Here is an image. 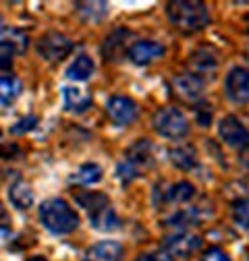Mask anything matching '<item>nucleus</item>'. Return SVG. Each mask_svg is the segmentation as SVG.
<instances>
[{"instance_id":"f257e3e1","label":"nucleus","mask_w":249,"mask_h":261,"mask_svg":"<svg viewBox=\"0 0 249 261\" xmlns=\"http://www.w3.org/2000/svg\"><path fill=\"white\" fill-rule=\"evenodd\" d=\"M156 164V155H154V145L150 139H135L127 149H124L122 162L116 166L118 178L127 185L135 178H141L147 170H152Z\"/></svg>"},{"instance_id":"39448f33","label":"nucleus","mask_w":249,"mask_h":261,"mask_svg":"<svg viewBox=\"0 0 249 261\" xmlns=\"http://www.w3.org/2000/svg\"><path fill=\"white\" fill-rule=\"evenodd\" d=\"M73 48H75V44L71 42V38L60 34V31H48V34H44L36 44L38 54L50 64L65 60L73 52Z\"/></svg>"},{"instance_id":"f03ea898","label":"nucleus","mask_w":249,"mask_h":261,"mask_svg":"<svg viewBox=\"0 0 249 261\" xmlns=\"http://www.w3.org/2000/svg\"><path fill=\"white\" fill-rule=\"evenodd\" d=\"M166 15L172 27H177L183 34H197V31L206 29L212 23L210 9L204 3H187V0L168 3Z\"/></svg>"},{"instance_id":"6e6552de","label":"nucleus","mask_w":249,"mask_h":261,"mask_svg":"<svg viewBox=\"0 0 249 261\" xmlns=\"http://www.w3.org/2000/svg\"><path fill=\"white\" fill-rule=\"evenodd\" d=\"M195 197V187L187 180H179L166 189H162V185H156L154 187V195H152V201L156 207H164V205H181L187 203Z\"/></svg>"},{"instance_id":"cd10ccee","label":"nucleus","mask_w":249,"mask_h":261,"mask_svg":"<svg viewBox=\"0 0 249 261\" xmlns=\"http://www.w3.org/2000/svg\"><path fill=\"white\" fill-rule=\"evenodd\" d=\"M36 124H38V116L27 114L25 118L17 120V122L11 126V133H13V135H25V133H29V130H34Z\"/></svg>"},{"instance_id":"473e14b6","label":"nucleus","mask_w":249,"mask_h":261,"mask_svg":"<svg viewBox=\"0 0 249 261\" xmlns=\"http://www.w3.org/2000/svg\"><path fill=\"white\" fill-rule=\"evenodd\" d=\"M11 230V218L7 214V207L0 203V234H7Z\"/></svg>"},{"instance_id":"f704fd0d","label":"nucleus","mask_w":249,"mask_h":261,"mask_svg":"<svg viewBox=\"0 0 249 261\" xmlns=\"http://www.w3.org/2000/svg\"><path fill=\"white\" fill-rule=\"evenodd\" d=\"M27 261H48L46 257H42V255H34V257H29Z\"/></svg>"},{"instance_id":"0eeeda50","label":"nucleus","mask_w":249,"mask_h":261,"mask_svg":"<svg viewBox=\"0 0 249 261\" xmlns=\"http://www.w3.org/2000/svg\"><path fill=\"white\" fill-rule=\"evenodd\" d=\"M218 137L225 145H229L235 151H247L249 149V128L233 114L220 118L218 122Z\"/></svg>"},{"instance_id":"393cba45","label":"nucleus","mask_w":249,"mask_h":261,"mask_svg":"<svg viewBox=\"0 0 249 261\" xmlns=\"http://www.w3.org/2000/svg\"><path fill=\"white\" fill-rule=\"evenodd\" d=\"M75 11L87 23H100V21H104L108 17L110 7L106 3H77Z\"/></svg>"},{"instance_id":"f3484780","label":"nucleus","mask_w":249,"mask_h":261,"mask_svg":"<svg viewBox=\"0 0 249 261\" xmlns=\"http://www.w3.org/2000/svg\"><path fill=\"white\" fill-rule=\"evenodd\" d=\"M62 102H65V110L67 112L83 114V112H87L91 108L93 97L81 87L67 85V87H62Z\"/></svg>"},{"instance_id":"ddd939ff","label":"nucleus","mask_w":249,"mask_h":261,"mask_svg":"<svg viewBox=\"0 0 249 261\" xmlns=\"http://www.w3.org/2000/svg\"><path fill=\"white\" fill-rule=\"evenodd\" d=\"M133 34L129 29H124V27H118V29H112L110 34L104 38V44H102V56L104 60L108 62H118L124 52H129V38Z\"/></svg>"},{"instance_id":"dca6fc26","label":"nucleus","mask_w":249,"mask_h":261,"mask_svg":"<svg viewBox=\"0 0 249 261\" xmlns=\"http://www.w3.org/2000/svg\"><path fill=\"white\" fill-rule=\"evenodd\" d=\"M122 255H124V249L120 243L100 241L85 251L83 261H122Z\"/></svg>"},{"instance_id":"9b49d317","label":"nucleus","mask_w":249,"mask_h":261,"mask_svg":"<svg viewBox=\"0 0 249 261\" xmlns=\"http://www.w3.org/2000/svg\"><path fill=\"white\" fill-rule=\"evenodd\" d=\"M166 54V46L162 42H156V40H139L135 44L129 46V60L137 67H147V64L160 60Z\"/></svg>"},{"instance_id":"4be33fe9","label":"nucleus","mask_w":249,"mask_h":261,"mask_svg":"<svg viewBox=\"0 0 249 261\" xmlns=\"http://www.w3.org/2000/svg\"><path fill=\"white\" fill-rule=\"evenodd\" d=\"M89 222L100 232H112V230H118V228H120V220H118L116 212L110 205H106V207H102L98 212L89 214Z\"/></svg>"},{"instance_id":"c756f323","label":"nucleus","mask_w":249,"mask_h":261,"mask_svg":"<svg viewBox=\"0 0 249 261\" xmlns=\"http://www.w3.org/2000/svg\"><path fill=\"white\" fill-rule=\"evenodd\" d=\"M195 106H197V108H195V116H197L200 126H208L210 120H212V106H210V104H204V102H200V104H195Z\"/></svg>"},{"instance_id":"b1692460","label":"nucleus","mask_w":249,"mask_h":261,"mask_svg":"<svg viewBox=\"0 0 249 261\" xmlns=\"http://www.w3.org/2000/svg\"><path fill=\"white\" fill-rule=\"evenodd\" d=\"M75 201H77L87 214H93V212H98V210L110 205L108 195L98 193V191H79V193H75Z\"/></svg>"},{"instance_id":"2f4dec72","label":"nucleus","mask_w":249,"mask_h":261,"mask_svg":"<svg viewBox=\"0 0 249 261\" xmlns=\"http://www.w3.org/2000/svg\"><path fill=\"white\" fill-rule=\"evenodd\" d=\"M21 153L19 145L15 143H0V160H13Z\"/></svg>"},{"instance_id":"1a4fd4ad","label":"nucleus","mask_w":249,"mask_h":261,"mask_svg":"<svg viewBox=\"0 0 249 261\" xmlns=\"http://www.w3.org/2000/svg\"><path fill=\"white\" fill-rule=\"evenodd\" d=\"M108 118L118 126H129L139 116V106L129 95H110L106 102Z\"/></svg>"},{"instance_id":"aec40b11","label":"nucleus","mask_w":249,"mask_h":261,"mask_svg":"<svg viewBox=\"0 0 249 261\" xmlns=\"http://www.w3.org/2000/svg\"><path fill=\"white\" fill-rule=\"evenodd\" d=\"M93 71H96V62H93V58L87 56V54H77L75 60L69 64V69H67V79L87 81V79H91Z\"/></svg>"},{"instance_id":"423d86ee","label":"nucleus","mask_w":249,"mask_h":261,"mask_svg":"<svg viewBox=\"0 0 249 261\" xmlns=\"http://www.w3.org/2000/svg\"><path fill=\"white\" fill-rule=\"evenodd\" d=\"M187 69L189 73L197 79H202L204 83L206 81H212L218 73V54L212 46H202V48H195L189 58H187Z\"/></svg>"},{"instance_id":"f8f14e48","label":"nucleus","mask_w":249,"mask_h":261,"mask_svg":"<svg viewBox=\"0 0 249 261\" xmlns=\"http://www.w3.org/2000/svg\"><path fill=\"white\" fill-rule=\"evenodd\" d=\"M202 237L200 234H191V232H175V234H168L164 239V251L170 253L172 257H191L195 251L202 249Z\"/></svg>"},{"instance_id":"7ed1b4c3","label":"nucleus","mask_w":249,"mask_h":261,"mask_svg":"<svg viewBox=\"0 0 249 261\" xmlns=\"http://www.w3.org/2000/svg\"><path fill=\"white\" fill-rule=\"evenodd\" d=\"M40 222L48 232L56 237L71 234L79 228V214L60 197L46 199L40 205Z\"/></svg>"},{"instance_id":"c85d7f7f","label":"nucleus","mask_w":249,"mask_h":261,"mask_svg":"<svg viewBox=\"0 0 249 261\" xmlns=\"http://www.w3.org/2000/svg\"><path fill=\"white\" fill-rule=\"evenodd\" d=\"M137 261H175V257L170 253H166L164 249H154V251L141 253L137 257Z\"/></svg>"},{"instance_id":"412c9836","label":"nucleus","mask_w":249,"mask_h":261,"mask_svg":"<svg viewBox=\"0 0 249 261\" xmlns=\"http://www.w3.org/2000/svg\"><path fill=\"white\" fill-rule=\"evenodd\" d=\"M9 201L13 203V207L17 210H29L31 205H34L36 197H34V191H31V187L23 180H17L9 187Z\"/></svg>"},{"instance_id":"20e7f679","label":"nucleus","mask_w":249,"mask_h":261,"mask_svg":"<svg viewBox=\"0 0 249 261\" xmlns=\"http://www.w3.org/2000/svg\"><path fill=\"white\" fill-rule=\"evenodd\" d=\"M152 128L164 139L179 141L189 135V120H187V116L179 108L168 106V108H162L154 114Z\"/></svg>"},{"instance_id":"a878e982","label":"nucleus","mask_w":249,"mask_h":261,"mask_svg":"<svg viewBox=\"0 0 249 261\" xmlns=\"http://www.w3.org/2000/svg\"><path fill=\"white\" fill-rule=\"evenodd\" d=\"M23 83L13 75H0V106L13 104L21 95Z\"/></svg>"},{"instance_id":"4468645a","label":"nucleus","mask_w":249,"mask_h":261,"mask_svg":"<svg viewBox=\"0 0 249 261\" xmlns=\"http://www.w3.org/2000/svg\"><path fill=\"white\" fill-rule=\"evenodd\" d=\"M172 87L175 93L179 97H183L185 102H191V104H200L202 97H204V87L206 83L197 77H193L191 73H181L177 77H172Z\"/></svg>"},{"instance_id":"72a5a7b5","label":"nucleus","mask_w":249,"mask_h":261,"mask_svg":"<svg viewBox=\"0 0 249 261\" xmlns=\"http://www.w3.org/2000/svg\"><path fill=\"white\" fill-rule=\"evenodd\" d=\"M13 67V56H7V54H0V69H11Z\"/></svg>"},{"instance_id":"5701e85b","label":"nucleus","mask_w":249,"mask_h":261,"mask_svg":"<svg viewBox=\"0 0 249 261\" xmlns=\"http://www.w3.org/2000/svg\"><path fill=\"white\" fill-rule=\"evenodd\" d=\"M102 178H104L102 166L96 164V162H87V164H81L73 172L71 182H77V185H83V187H91V185H98Z\"/></svg>"},{"instance_id":"a211bd4d","label":"nucleus","mask_w":249,"mask_h":261,"mask_svg":"<svg viewBox=\"0 0 249 261\" xmlns=\"http://www.w3.org/2000/svg\"><path fill=\"white\" fill-rule=\"evenodd\" d=\"M202 218H204V212L200 207H187V210H179L177 214L168 216L164 220V226L175 228V230H179V232H187L189 228L200 226Z\"/></svg>"},{"instance_id":"2eb2a0df","label":"nucleus","mask_w":249,"mask_h":261,"mask_svg":"<svg viewBox=\"0 0 249 261\" xmlns=\"http://www.w3.org/2000/svg\"><path fill=\"white\" fill-rule=\"evenodd\" d=\"M29 46V38L25 31L15 29V27H0V54L7 56H17L23 54Z\"/></svg>"},{"instance_id":"9d476101","label":"nucleus","mask_w":249,"mask_h":261,"mask_svg":"<svg viewBox=\"0 0 249 261\" xmlns=\"http://www.w3.org/2000/svg\"><path fill=\"white\" fill-rule=\"evenodd\" d=\"M225 95L227 100L243 106L249 102V69L233 67L225 77Z\"/></svg>"},{"instance_id":"6ab92c4d","label":"nucleus","mask_w":249,"mask_h":261,"mask_svg":"<svg viewBox=\"0 0 249 261\" xmlns=\"http://www.w3.org/2000/svg\"><path fill=\"white\" fill-rule=\"evenodd\" d=\"M168 158H170V164L183 172L187 170H193L197 168L200 164V158H197V149L191 145V143H185V145H177L168 151Z\"/></svg>"},{"instance_id":"bb28decb","label":"nucleus","mask_w":249,"mask_h":261,"mask_svg":"<svg viewBox=\"0 0 249 261\" xmlns=\"http://www.w3.org/2000/svg\"><path fill=\"white\" fill-rule=\"evenodd\" d=\"M233 220L239 228H245L249 230V197L237 199L233 203Z\"/></svg>"},{"instance_id":"7c9ffc66","label":"nucleus","mask_w":249,"mask_h":261,"mask_svg":"<svg viewBox=\"0 0 249 261\" xmlns=\"http://www.w3.org/2000/svg\"><path fill=\"white\" fill-rule=\"evenodd\" d=\"M202 261H231V257L218 247H210L208 251H204Z\"/></svg>"}]
</instances>
